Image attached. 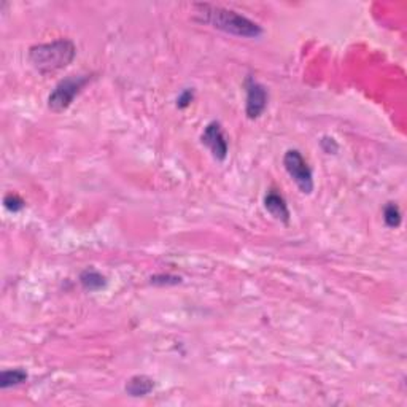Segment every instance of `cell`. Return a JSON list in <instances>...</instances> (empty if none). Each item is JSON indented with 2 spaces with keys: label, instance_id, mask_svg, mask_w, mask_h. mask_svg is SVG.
Returning <instances> with one entry per match:
<instances>
[{
  "label": "cell",
  "instance_id": "obj_4",
  "mask_svg": "<svg viewBox=\"0 0 407 407\" xmlns=\"http://www.w3.org/2000/svg\"><path fill=\"white\" fill-rule=\"evenodd\" d=\"M283 167H285V172L288 174V177L291 180H293L301 193L305 196L314 193L315 189L314 172L299 150L296 148L286 150V153L283 154Z\"/></svg>",
  "mask_w": 407,
  "mask_h": 407
},
{
  "label": "cell",
  "instance_id": "obj_7",
  "mask_svg": "<svg viewBox=\"0 0 407 407\" xmlns=\"http://www.w3.org/2000/svg\"><path fill=\"white\" fill-rule=\"evenodd\" d=\"M263 205L266 212H268L274 220H277L283 224L290 223L291 213H290L288 204H286V199L279 193L277 189H269L268 193L264 194Z\"/></svg>",
  "mask_w": 407,
  "mask_h": 407
},
{
  "label": "cell",
  "instance_id": "obj_14",
  "mask_svg": "<svg viewBox=\"0 0 407 407\" xmlns=\"http://www.w3.org/2000/svg\"><path fill=\"white\" fill-rule=\"evenodd\" d=\"M194 97H196L194 88H185L183 91L178 94L177 100H175V105H177L178 110H185L194 102Z\"/></svg>",
  "mask_w": 407,
  "mask_h": 407
},
{
  "label": "cell",
  "instance_id": "obj_8",
  "mask_svg": "<svg viewBox=\"0 0 407 407\" xmlns=\"http://www.w3.org/2000/svg\"><path fill=\"white\" fill-rule=\"evenodd\" d=\"M154 386H156V384L150 375L135 374L126 380L124 391L129 398H145V396L153 393Z\"/></svg>",
  "mask_w": 407,
  "mask_h": 407
},
{
  "label": "cell",
  "instance_id": "obj_1",
  "mask_svg": "<svg viewBox=\"0 0 407 407\" xmlns=\"http://www.w3.org/2000/svg\"><path fill=\"white\" fill-rule=\"evenodd\" d=\"M194 21L209 24L228 35L240 38H259L264 34V29L253 19L235 10L221 7L213 3H194L193 5Z\"/></svg>",
  "mask_w": 407,
  "mask_h": 407
},
{
  "label": "cell",
  "instance_id": "obj_10",
  "mask_svg": "<svg viewBox=\"0 0 407 407\" xmlns=\"http://www.w3.org/2000/svg\"><path fill=\"white\" fill-rule=\"evenodd\" d=\"M29 380V374L24 368L3 369L0 373V390H8L13 386H19Z\"/></svg>",
  "mask_w": 407,
  "mask_h": 407
},
{
  "label": "cell",
  "instance_id": "obj_11",
  "mask_svg": "<svg viewBox=\"0 0 407 407\" xmlns=\"http://www.w3.org/2000/svg\"><path fill=\"white\" fill-rule=\"evenodd\" d=\"M382 215H384L385 226L390 229L399 228L401 223H403V213H401L399 205L396 202H386L384 205V210H382Z\"/></svg>",
  "mask_w": 407,
  "mask_h": 407
},
{
  "label": "cell",
  "instance_id": "obj_5",
  "mask_svg": "<svg viewBox=\"0 0 407 407\" xmlns=\"http://www.w3.org/2000/svg\"><path fill=\"white\" fill-rule=\"evenodd\" d=\"M245 89V115L247 118L255 121L261 118L268 108L269 104V91L263 83L258 82L255 77L248 75L244 82Z\"/></svg>",
  "mask_w": 407,
  "mask_h": 407
},
{
  "label": "cell",
  "instance_id": "obj_12",
  "mask_svg": "<svg viewBox=\"0 0 407 407\" xmlns=\"http://www.w3.org/2000/svg\"><path fill=\"white\" fill-rule=\"evenodd\" d=\"M3 207L12 213H19L21 210L26 209V200L16 193H8L3 198Z\"/></svg>",
  "mask_w": 407,
  "mask_h": 407
},
{
  "label": "cell",
  "instance_id": "obj_2",
  "mask_svg": "<svg viewBox=\"0 0 407 407\" xmlns=\"http://www.w3.org/2000/svg\"><path fill=\"white\" fill-rule=\"evenodd\" d=\"M77 47L70 38H58L48 43L32 45L27 59L32 67L42 75L56 73L73 62Z\"/></svg>",
  "mask_w": 407,
  "mask_h": 407
},
{
  "label": "cell",
  "instance_id": "obj_6",
  "mask_svg": "<svg viewBox=\"0 0 407 407\" xmlns=\"http://www.w3.org/2000/svg\"><path fill=\"white\" fill-rule=\"evenodd\" d=\"M200 143L209 150L210 154L215 161L223 163L228 158L229 153V143L226 137L223 126L220 121H210L204 128V132L200 134Z\"/></svg>",
  "mask_w": 407,
  "mask_h": 407
},
{
  "label": "cell",
  "instance_id": "obj_3",
  "mask_svg": "<svg viewBox=\"0 0 407 407\" xmlns=\"http://www.w3.org/2000/svg\"><path fill=\"white\" fill-rule=\"evenodd\" d=\"M91 82V75L88 73H75L67 75L59 82L51 93L48 95L47 105L53 113H62L67 110L77 95L86 88V84Z\"/></svg>",
  "mask_w": 407,
  "mask_h": 407
},
{
  "label": "cell",
  "instance_id": "obj_15",
  "mask_svg": "<svg viewBox=\"0 0 407 407\" xmlns=\"http://www.w3.org/2000/svg\"><path fill=\"white\" fill-rule=\"evenodd\" d=\"M320 148L323 150V153L326 154H338L340 147L338 140L334 137H331V135H323V137L320 139Z\"/></svg>",
  "mask_w": 407,
  "mask_h": 407
},
{
  "label": "cell",
  "instance_id": "obj_13",
  "mask_svg": "<svg viewBox=\"0 0 407 407\" xmlns=\"http://www.w3.org/2000/svg\"><path fill=\"white\" fill-rule=\"evenodd\" d=\"M182 277L180 275H175V274H153L152 277H150V283L153 286H175V285H180L182 283Z\"/></svg>",
  "mask_w": 407,
  "mask_h": 407
},
{
  "label": "cell",
  "instance_id": "obj_9",
  "mask_svg": "<svg viewBox=\"0 0 407 407\" xmlns=\"http://www.w3.org/2000/svg\"><path fill=\"white\" fill-rule=\"evenodd\" d=\"M78 282L82 285V288L84 291H89V293H95V291L104 290L105 286L108 285L107 277H105L100 270L94 268L83 269L78 275Z\"/></svg>",
  "mask_w": 407,
  "mask_h": 407
}]
</instances>
